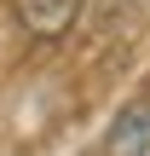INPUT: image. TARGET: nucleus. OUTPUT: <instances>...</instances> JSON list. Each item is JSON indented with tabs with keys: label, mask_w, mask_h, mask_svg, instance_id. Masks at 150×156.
I'll return each mask as SVG.
<instances>
[{
	"label": "nucleus",
	"mask_w": 150,
	"mask_h": 156,
	"mask_svg": "<svg viewBox=\"0 0 150 156\" xmlns=\"http://www.w3.org/2000/svg\"><path fill=\"white\" fill-rule=\"evenodd\" d=\"M116 6H121V0H116Z\"/></svg>",
	"instance_id": "nucleus-3"
},
{
	"label": "nucleus",
	"mask_w": 150,
	"mask_h": 156,
	"mask_svg": "<svg viewBox=\"0 0 150 156\" xmlns=\"http://www.w3.org/2000/svg\"><path fill=\"white\" fill-rule=\"evenodd\" d=\"M75 12H81V0H17V23L40 41H58L75 23Z\"/></svg>",
	"instance_id": "nucleus-2"
},
{
	"label": "nucleus",
	"mask_w": 150,
	"mask_h": 156,
	"mask_svg": "<svg viewBox=\"0 0 150 156\" xmlns=\"http://www.w3.org/2000/svg\"><path fill=\"white\" fill-rule=\"evenodd\" d=\"M104 156H150V98L121 104V116L104 133Z\"/></svg>",
	"instance_id": "nucleus-1"
}]
</instances>
